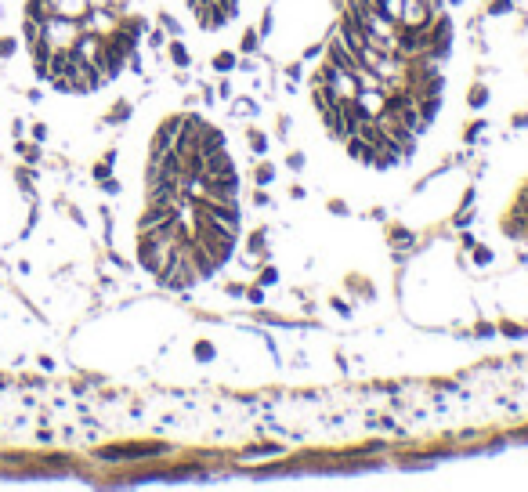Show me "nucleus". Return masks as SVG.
Instances as JSON below:
<instances>
[{
    "label": "nucleus",
    "instance_id": "f257e3e1",
    "mask_svg": "<svg viewBox=\"0 0 528 492\" xmlns=\"http://www.w3.org/2000/svg\"><path fill=\"white\" fill-rule=\"evenodd\" d=\"M160 456H170V445L148 442V445H112L95 452V459H102V464H141V459H160Z\"/></svg>",
    "mask_w": 528,
    "mask_h": 492
},
{
    "label": "nucleus",
    "instance_id": "f03ea898",
    "mask_svg": "<svg viewBox=\"0 0 528 492\" xmlns=\"http://www.w3.org/2000/svg\"><path fill=\"white\" fill-rule=\"evenodd\" d=\"M286 456H290L286 445H254V449L235 452V464L239 467H264V464H275V459H286Z\"/></svg>",
    "mask_w": 528,
    "mask_h": 492
},
{
    "label": "nucleus",
    "instance_id": "7ed1b4c3",
    "mask_svg": "<svg viewBox=\"0 0 528 492\" xmlns=\"http://www.w3.org/2000/svg\"><path fill=\"white\" fill-rule=\"evenodd\" d=\"M398 163H406V152H401V145L394 141V138H380L377 141V152H372V167L377 170H391V167H398Z\"/></svg>",
    "mask_w": 528,
    "mask_h": 492
},
{
    "label": "nucleus",
    "instance_id": "20e7f679",
    "mask_svg": "<svg viewBox=\"0 0 528 492\" xmlns=\"http://www.w3.org/2000/svg\"><path fill=\"white\" fill-rule=\"evenodd\" d=\"M203 170H206L210 177H221V174H232V170H235V160L228 156L225 145H221V148H210V152H203Z\"/></svg>",
    "mask_w": 528,
    "mask_h": 492
},
{
    "label": "nucleus",
    "instance_id": "39448f33",
    "mask_svg": "<svg viewBox=\"0 0 528 492\" xmlns=\"http://www.w3.org/2000/svg\"><path fill=\"white\" fill-rule=\"evenodd\" d=\"M196 15H199V25L206 29V33H210V29H221V25L228 22V15L221 11V4H217V0H203V4L196 8Z\"/></svg>",
    "mask_w": 528,
    "mask_h": 492
},
{
    "label": "nucleus",
    "instance_id": "423d86ee",
    "mask_svg": "<svg viewBox=\"0 0 528 492\" xmlns=\"http://www.w3.org/2000/svg\"><path fill=\"white\" fill-rule=\"evenodd\" d=\"M344 145H348V156H351L355 163H365V167H372V152H377V145H372V141H365V138L351 134Z\"/></svg>",
    "mask_w": 528,
    "mask_h": 492
},
{
    "label": "nucleus",
    "instance_id": "0eeeda50",
    "mask_svg": "<svg viewBox=\"0 0 528 492\" xmlns=\"http://www.w3.org/2000/svg\"><path fill=\"white\" fill-rule=\"evenodd\" d=\"M416 112H420V119L427 123H434V116L442 112V95H427V98H416Z\"/></svg>",
    "mask_w": 528,
    "mask_h": 492
},
{
    "label": "nucleus",
    "instance_id": "6e6552de",
    "mask_svg": "<svg viewBox=\"0 0 528 492\" xmlns=\"http://www.w3.org/2000/svg\"><path fill=\"white\" fill-rule=\"evenodd\" d=\"M170 62H174L177 69H189V66H192V54H189V47H184L177 37H170Z\"/></svg>",
    "mask_w": 528,
    "mask_h": 492
},
{
    "label": "nucleus",
    "instance_id": "1a4fd4ad",
    "mask_svg": "<svg viewBox=\"0 0 528 492\" xmlns=\"http://www.w3.org/2000/svg\"><path fill=\"white\" fill-rule=\"evenodd\" d=\"M387 239H391L394 246H409V250H413V246H416V232L401 228V225H391V228H387Z\"/></svg>",
    "mask_w": 528,
    "mask_h": 492
},
{
    "label": "nucleus",
    "instance_id": "9d476101",
    "mask_svg": "<svg viewBox=\"0 0 528 492\" xmlns=\"http://www.w3.org/2000/svg\"><path fill=\"white\" fill-rule=\"evenodd\" d=\"M239 66V54L235 51H221V54H213V69L217 73H232Z\"/></svg>",
    "mask_w": 528,
    "mask_h": 492
},
{
    "label": "nucleus",
    "instance_id": "9b49d317",
    "mask_svg": "<svg viewBox=\"0 0 528 492\" xmlns=\"http://www.w3.org/2000/svg\"><path fill=\"white\" fill-rule=\"evenodd\" d=\"M401 8H406V0H377V11L387 15V18H401Z\"/></svg>",
    "mask_w": 528,
    "mask_h": 492
},
{
    "label": "nucleus",
    "instance_id": "f8f14e48",
    "mask_svg": "<svg viewBox=\"0 0 528 492\" xmlns=\"http://www.w3.org/2000/svg\"><path fill=\"white\" fill-rule=\"evenodd\" d=\"M22 37H25V44H37V40L44 37V25H40L37 18H25V22H22Z\"/></svg>",
    "mask_w": 528,
    "mask_h": 492
},
{
    "label": "nucleus",
    "instance_id": "ddd939ff",
    "mask_svg": "<svg viewBox=\"0 0 528 492\" xmlns=\"http://www.w3.org/2000/svg\"><path fill=\"white\" fill-rule=\"evenodd\" d=\"M119 29H123V33H131L134 40H138L141 33H148V25H145V18H123V22H119Z\"/></svg>",
    "mask_w": 528,
    "mask_h": 492
},
{
    "label": "nucleus",
    "instance_id": "4468645a",
    "mask_svg": "<svg viewBox=\"0 0 528 492\" xmlns=\"http://www.w3.org/2000/svg\"><path fill=\"white\" fill-rule=\"evenodd\" d=\"M485 102H488V90H485V83H474V87L467 90V105H471V109H481Z\"/></svg>",
    "mask_w": 528,
    "mask_h": 492
},
{
    "label": "nucleus",
    "instance_id": "2eb2a0df",
    "mask_svg": "<svg viewBox=\"0 0 528 492\" xmlns=\"http://www.w3.org/2000/svg\"><path fill=\"white\" fill-rule=\"evenodd\" d=\"M246 141H250V148L257 152V156H264V152H268V145H271V141H268V138H264L261 131H254V127L246 131Z\"/></svg>",
    "mask_w": 528,
    "mask_h": 492
},
{
    "label": "nucleus",
    "instance_id": "dca6fc26",
    "mask_svg": "<svg viewBox=\"0 0 528 492\" xmlns=\"http://www.w3.org/2000/svg\"><path fill=\"white\" fill-rule=\"evenodd\" d=\"M242 54H254L257 47H261V33H257V29H246V33H242Z\"/></svg>",
    "mask_w": 528,
    "mask_h": 492
},
{
    "label": "nucleus",
    "instance_id": "f3484780",
    "mask_svg": "<svg viewBox=\"0 0 528 492\" xmlns=\"http://www.w3.org/2000/svg\"><path fill=\"white\" fill-rule=\"evenodd\" d=\"M254 181L261 184V189H268V184L275 181V167H271V163H261V167L254 170Z\"/></svg>",
    "mask_w": 528,
    "mask_h": 492
},
{
    "label": "nucleus",
    "instance_id": "a211bd4d",
    "mask_svg": "<svg viewBox=\"0 0 528 492\" xmlns=\"http://www.w3.org/2000/svg\"><path fill=\"white\" fill-rule=\"evenodd\" d=\"M264 239H268V228H257V232L250 235V242H246V246H250V254H264V246H268Z\"/></svg>",
    "mask_w": 528,
    "mask_h": 492
},
{
    "label": "nucleus",
    "instance_id": "6ab92c4d",
    "mask_svg": "<svg viewBox=\"0 0 528 492\" xmlns=\"http://www.w3.org/2000/svg\"><path fill=\"white\" fill-rule=\"evenodd\" d=\"M18 152H22V160L33 167V163H40V148L37 145H25V141H18Z\"/></svg>",
    "mask_w": 528,
    "mask_h": 492
},
{
    "label": "nucleus",
    "instance_id": "aec40b11",
    "mask_svg": "<svg viewBox=\"0 0 528 492\" xmlns=\"http://www.w3.org/2000/svg\"><path fill=\"white\" fill-rule=\"evenodd\" d=\"M275 283H278V268H275V264H264V268H261L257 286H275Z\"/></svg>",
    "mask_w": 528,
    "mask_h": 492
},
{
    "label": "nucleus",
    "instance_id": "412c9836",
    "mask_svg": "<svg viewBox=\"0 0 528 492\" xmlns=\"http://www.w3.org/2000/svg\"><path fill=\"white\" fill-rule=\"evenodd\" d=\"M510 11H514V0H492V4H488V15H495V18L510 15Z\"/></svg>",
    "mask_w": 528,
    "mask_h": 492
},
{
    "label": "nucleus",
    "instance_id": "4be33fe9",
    "mask_svg": "<svg viewBox=\"0 0 528 492\" xmlns=\"http://www.w3.org/2000/svg\"><path fill=\"white\" fill-rule=\"evenodd\" d=\"M127 119H131V105H127V102H119V105L109 112V123H127Z\"/></svg>",
    "mask_w": 528,
    "mask_h": 492
},
{
    "label": "nucleus",
    "instance_id": "5701e85b",
    "mask_svg": "<svg viewBox=\"0 0 528 492\" xmlns=\"http://www.w3.org/2000/svg\"><path fill=\"white\" fill-rule=\"evenodd\" d=\"M471 254H474V264H478V268H488V264H492V250H485V246H471Z\"/></svg>",
    "mask_w": 528,
    "mask_h": 492
},
{
    "label": "nucleus",
    "instance_id": "b1692460",
    "mask_svg": "<svg viewBox=\"0 0 528 492\" xmlns=\"http://www.w3.org/2000/svg\"><path fill=\"white\" fill-rule=\"evenodd\" d=\"M160 25H163V33H170V37H181V25L167 15V11H160Z\"/></svg>",
    "mask_w": 528,
    "mask_h": 492
},
{
    "label": "nucleus",
    "instance_id": "393cba45",
    "mask_svg": "<svg viewBox=\"0 0 528 492\" xmlns=\"http://www.w3.org/2000/svg\"><path fill=\"white\" fill-rule=\"evenodd\" d=\"M503 438H507V445H528V427L510 430V435H503Z\"/></svg>",
    "mask_w": 528,
    "mask_h": 492
},
{
    "label": "nucleus",
    "instance_id": "a878e982",
    "mask_svg": "<svg viewBox=\"0 0 528 492\" xmlns=\"http://www.w3.org/2000/svg\"><path fill=\"white\" fill-rule=\"evenodd\" d=\"M481 127H485V119H478V123H471L467 131H463V141H478L481 138Z\"/></svg>",
    "mask_w": 528,
    "mask_h": 492
},
{
    "label": "nucleus",
    "instance_id": "bb28decb",
    "mask_svg": "<svg viewBox=\"0 0 528 492\" xmlns=\"http://www.w3.org/2000/svg\"><path fill=\"white\" fill-rule=\"evenodd\" d=\"M167 40H170V37L163 33V29H152V33H148V47H163Z\"/></svg>",
    "mask_w": 528,
    "mask_h": 492
},
{
    "label": "nucleus",
    "instance_id": "cd10ccee",
    "mask_svg": "<svg viewBox=\"0 0 528 492\" xmlns=\"http://www.w3.org/2000/svg\"><path fill=\"white\" fill-rule=\"evenodd\" d=\"M329 304H333V312H336V315H344V319H351V308L344 304V297H333Z\"/></svg>",
    "mask_w": 528,
    "mask_h": 492
},
{
    "label": "nucleus",
    "instance_id": "c85d7f7f",
    "mask_svg": "<svg viewBox=\"0 0 528 492\" xmlns=\"http://www.w3.org/2000/svg\"><path fill=\"white\" fill-rule=\"evenodd\" d=\"M500 329H503V336H524V326H517V322H500Z\"/></svg>",
    "mask_w": 528,
    "mask_h": 492
},
{
    "label": "nucleus",
    "instance_id": "c756f323",
    "mask_svg": "<svg viewBox=\"0 0 528 492\" xmlns=\"http://www.w3.org/2000/svg\"><path fill=\"white\" fill-rule=\"evenodd\" d=\"M15 51H18V44H15L11 37H4V40H0V58H11Z\"/></svg>",
    "mask_w": 528,
    "mask_h": 492
},
{
    "label": "nucleus",
    "instance_id": "7c9ffc66",
    "mask_svg": "<svg viewBox=\"0 0 528 492\" xmlns=\"http://www.w3.org/2000/svg\"><path fill=\"white\" fill-rule=\"evenodd\" d=\"M102 192H105V196H119V181H116V177H105V181H102Z\"/></svg>",
    "mask_w": 528,
    "mask_h": 492
},
{
    "label": "nucleus",
    "instance_id": "2f4dec72",
    "mask_svg": "<svg viewBox=\"0 0 528 492\" xmlns=\"http://www.w3.org/2000/svg\"><path fill=\"white\" fill-rule=\"evenodd\" d=\"M322 54H326V44H312V47L304 51V62H312V58H322Z\"/></svg>",
    "mask_w": 528,
    "mask_h": 492
},
{
    "label": "nucleus",
    "instance_id": "473e14b6",
    "mask_svg": "<svg viewBox=\"0 0 528 492\" xmlns=\"http://www.w3.org/2000/svg\"><path fill=\"white\" fill-rule=\"evenodd\" d=\"M235 116H257V105H254V102H239V105H235Z\"/></svg>",
    "mask_w": 528,
    "mask_h": 492
},
{
    "label": "nucleus",
    "instance_id": "72a5a7b5",
    "mask_svg": "<svg viewBox=\"0 0 528 492\" xmlns=\"http://www.w3.org/2000/svg\"><path fill=\"white\" fill-rule=\"evenodd\" d=\"M246 297H250V304H264V286H250Z\"/></svg>",
    "mask_w": 528,
    "mask_h": 492
},
{
    "label": "nucleus",
    "instance_id": "f704fd0d",
    "mask_svg": "<svg viewBox=\"0 0 528 492\" xmlns=\"http://www.w3.org/2000/svg\"><path fill=\"white\" fill-rule=\"evenodd\" d=\"M271 25H275V22H271V11H264V18H261V25H257V33H261V37H268V33H271Z\"/></svg>",
    "mask_w": 528,
    "mask_h": 492
},
{
    "label": "nucleus",
    "instance_id": "c9c22d12",
    "mask_svg": "<svg viewBox=\"0 0 528 492\" xmlns=\"http://www.w3.org/2000/svg\"><path fill=\"white\" fill-rule=\"evenodd\" d=\"M329 210L336 213V218H344V213H348V203H344V199H329Z\"/></svg>",
    "mask_w": 528,
    "mask_h": 492
},
{
    "label": "nucleus",
    "instance_id": "e433bc0d",
    "mask_svg": "<svg viewBox=\"0 0 528 492\" xmlns=\"http://www.w3.org/2000/svg\"><path fill=\"white\" fill-rule=\"evenodd\" d=\"M286 163H290V170H300V167H304V156H300V152H290Z\"/></svg>",
    "mask_w": 528,
    "mask_h": 492
},
{
    "label": "nucleus",
    "instance_id": "4c0bfd02",
    "mask_svg": "<svg viewBox=\"0 0 528 492\" xmlns=\"http://www.w3.org/2000/svg\"><path fill=\"white\" fill-rule=\"evenodd\" d=\"M254 206H271V196H268V192L261 189V192L254 196Z\"/></svg>",
    "mask_w": 528,
    "mask_h": 492
},
{
    "label": "nucleus",
    "instance_id": "58836bf2",
    "mask_svg": "<svg viewBox=\"0 0 528 492\" xmlns=\"http://www.w3.org/2000/svg\"><path fill=\"white\" fill-rule=\"evenodd\" d=\"M33 138H37V141L47 138V127H44V123H33Z\"/></svg>",
    "mask_w": 528,
    "mask_h": 492
},
{
    "label": "nucleus",
    "instance_id": "ea45409f",
    "mask_svg": "<svg viewBox=\"0 0 528 492\" xmlns=\"http://www.w3.org/2000/svg\"><path fill=\"white\" fill-rule=\"evenodd\" d=\"M217 95L228 98V95H232V83H228V80H221V83H217Z\"/></svg>",
    "mask_w": 528,
    "mask_h": 492
},
{
    "label": "nucleus",
    "instance_id": "a19ab883",
    "mask_svg": "<svg viewBox=\"0 0 528 492\" xmlns=\"http://www.w3.org/2000/svg\"><path fill=\"white\" fill-rule=\"evenodd\" d=\"M474 333H478V336H492V333H495V329H492V326H488V322H478V329H474Z\"/></svg>",
    "mask_w": 528,
    "mask_h": 492
},
{
    "label": "nucleus",
    "instance_id": "79ce46f5",
    "mask_svg": "<svg viewBox=\"0 0 528 492\" xmlns=\"http://www.w3.org/2000/svg\"><path fill=\"white\" fill-rule=\"evenodd\" d=\"M474 199H478V192H474V189H467V192H463V206H471Z\"/></svg>",
    "mask_w": 528,
    "mask_h": 492
},
{
    "label": "nucleus",
    "instance_id": "37998d69",
    "mask_svg": "<svg viewBox=\"0 0 528 492\" xmlns=\"http://www.w3.org/2000/svg\"><path fill=\"white\" fill-rule=\"evenodd\" d=\"M228 293H232V297H242V293H246V290H242V286H239V283H228Z\"/></svg>",
    "mask_w": 528,
    "mask_h": 492
},
{
    "label": "nucleus",
    "instance_id": "c03bdc74",
    "mask_svg": "<svg viewBox=\"0 0 528 492\" xmlns=\"http://www.w3.org/2000/svg\"><path fill=\"white\" fill-rule=\"evenodd\" d=\"M196 355H203V358H206V355H213V348H210V344H196Z\"/></svg>",
    "mask_w": 528,
    "mask_h": 492
},
{
    "label": "nucleus",
    "instance_id": "a18cd8bd",
    "mask_svg": "<svg viewBox=\"0 0 528 492\" xmlns=\"http://www.w3.org/2000/svg\"><path fill=\"white\" fill-rule=\"evenodd\" d=\"M514 123H517V127H528V112H521V116H514Z\"/></svg>",
    "mask_w": 528,
    "mask_h": 492
},
{
    "label": "nucleus",
    "instance_id": "49530a36",
    "mask_svg": "<svg viewBox=\"0 0 528 492\" xmlns=\"http://www.w3.org/2000/svg\"><path fill=\"white\" fill-rule=\"evenodd\" d=\"M449 4H452V8H459V4H467V0H449Z\"/></svg>",
    "mask_w": 528,
    "mask_h": 492
}]
</instances>
